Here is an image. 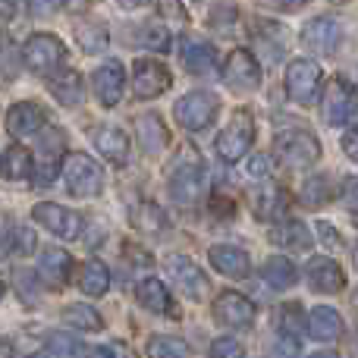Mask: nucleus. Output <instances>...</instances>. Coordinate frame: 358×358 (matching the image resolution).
Wrapping results in <instances>:
<instances>
[{
	"label": "nucleus",
	"mask_w": 358,
	"mask_h": 358,
	"mask_svg": "<svg viewBox=\"0 0 358 358\" xmlns=\"http://www.w3.org/2000/svg\"><path fill=\"white\" fill-rule=\"evenodd\" d=\"M63 182H66L69 195L76 198H98L104 192V170L94 157L73 151V155H63Z\"/></svg>",
	"instance_id": "f257e3e1"
},
{
	"label": "nucleus",
	"mask_w": 358,
	"mask_h": 358,
	"mask_svg": "<svg viewBox=\"0 0 358 358\" xmlns=\"http://www.w3.org/2000/svg\"><path fill=\"white\" fill-rule=\"evenodd\" d=\"M273 157L289 170H305L321 161V142L308 129H286L273 138Z\"/></svg>",
	"instance_id": "f03ea898"
},
{
	"label": "nucleus",
	"mask_w": 358,
	"mask_h": 358,
	"mask_svg": "<svg viewBox=\"0 0 358 358\" xmlns=\"http://www.w3.org/2000/svg\"><path fill=\"white\" fill-rule=\"evenodd\" d=\"M19 57H22V66L31 69L35 76H50L63 66V60H66V44H63L57 35L35 31V35L25 38Z\"/></svg>",
	"instance_id": "7ed1b4c3"
},
{
	"label": "nucleus",
	"mask_w": 358,
	"mask_h": 358,
	"mask_svg": "<svg viewBox=\"0 0 358 358\" xmlns=\"http://www.w3.org/2000/svg\"><path fill=\"white\" fill-rule=\"evenodd\" d=\"M204 189V164L192 145H185L176 155L173 170H170V195L179 204H192Z\"/></svg>",
	"instance_id": "20e7f679"
},
{
	"label": "nucleus",
	"mask_w": 358,
	"mask_h": 358,
	"mask_svg": "<svg viewBox=\"0 0 358 358\" xmlns=\"http://www.w3.org/2000/svg\"><path fill=\"white\" fill-rule=\"evenodd\" d=\"M252 142H255V117H252V110L239 107V110L233 113V120L220 129L214 148H217V157H220V161L236 164L248 155Z\"/></svg>",
	"instance_id": "39448f33"
},
{
	"label": "nucleus",
	"mask_w": 358,
	"mask_h": 358,
	"mask_svg": "<svg viewBox=\"0 0 358 358\" xmlns=\"http://www.w3.org/2000/svg\"><path fill=\"white\" fill-rule=\"evenodd\" d=\"M220 113V98L210 92H189L173 104V117L185 132H201Z\"/></svg>",
	"instance_id": "423d86ee"
},
{
	"label": "nucleus",
	"mask_w": 358,
	"mask_h": 358,
	"mask_svg": "<svg viewBox=\"0 0 358 358\" xmlns=\"http://www.w3.org/2000/svg\"><path fill=\"white\" fill-rule=\"evenodd\" d=\"M31 220L41 229H48V233L60 242L79 239L82 227H85L82 214H76L73 208H63V204H54V201H38L35 208H31Z\"/></svg>",
	"instance_id": "0eeeda50"
},
{
	"label": "nucleus",
	"mask_w": 358,
	"mask_h": 358,
	"mask_svg": "<svg viewBox=\"0 0 358 358\" xmlns=\"http://www.w3.org/2000/svg\"><path fill=\"white\" fill-rule=\"evenodd\" d=\"M220 73H223V82H227L233 92H258L261 82H264V69L255 60L252 50H245V48L229 50Z\"/></svg>",
	"instance_id": "6e6552de"
},
{
	"label": "nucleus",
	"mask_w": 358,
	"mask_h": 358,
	"mask_svg": "<svg viewBox=\"0 0 358 358\" xmlns=\"http://www.w3.org/2000/svg\"><path fill=\"white\" fill-rule=\"evenodd\" d=\"M164 267H167V277L173 280V286L189 299V302H201V299L210 292L208 273H204L192 258H185V255H167Z\"/></svg>",
	"instance_id": "1a4fd4ad"
},
{
	"label": "nucleus",
	"mask_w": 358,
	"mask_h": 358,
	"mask_svg": "<svg viewBox=\"0 0 358 358\" xmlns=\"http://www.w3.org/2000/svg\"><path fill=\"white\" fill-rule=\"evenodd\" d=\"M321 82H324V73L315 60L299 57V60H292L289 66H286L283 85H286V94H289L296 104H311V101L317 98V92H321Z\"/></svg>",
	"instance_id": "9d476101"
},
{
	"label": "nucleus",
	"mask_w": 358,
	"mask_h": 358,
	"mask_svg": "<svg viewBox=\"0 0 358 358\" xmlns=\"http://www.w3.org/2000/svg\"><path fill=\"white\" fill-rule=\"evenodd\" d=\"M170 85H173V73L161 60H151V57L136 60V66H132V94L138 101L161 98L164 92H170Z\"/></svg>",
	"instance_id": "9b49d317"
},
{
	"label": "nucleus",
	"mask_w": 358,
	"mask_h": 358,
	"mask_svg": "<svg viewBox=\"0 0 358 358\" xmlns=\"http://www.w3.org/2000/svg\"><path fill=\"white\" fill-rule=\"evenodd\" d=\"M321 117L327 126H349L355 120V88L336 76L321 98Z\"/></svg>",
	"instance_id": "f8f14e48"
},
{
	"label": "nucleus",
	"mask_w": 358,
	"mask_h": 358,
	"mask_svg": "<svg viewBox=\"0 0 358 358\" xmlns=\"http://www.w3.org/2000/svg\"><path fill=\"white\" fill-rule=\"evenodd\" d=\"M66 155V132L63 129H41V138H38V157L31 161V170H35V179L41 185H48L54 173L60 170V157Z\"/></svg>",
	"instance_id": "ddd939ff"
},
{
	"label": "nucleus",
	"mask_w": 358,
	"mask_h": 358,
	"mask_svg": "<svg viewBox=\"0 0 358 358\" xmlns=\"http://www.w3.org/2000/svg\"><path fill=\"white\" fill-rule=\"evenodd\" d=\"M302 44L317 57H334L343 44V25L334 16H317L305 22L302 29Z\"/></svg>",
	"instance_id": "4468645a"
},
{
	"label": "nucleus",
	"mask_w": 358,
	"mask_h": 358,
	"mask_svg": "<svg viewBox=\"0 0 358 358\" xmlns=\"http://www.w3.org/2000/svg\"><path fill=\"white\" fill-rule=\"evenodd\" d=\"M214 321L227 330H248L255 324V305L242 292H220L214 299Z\"/></svg>",
	"instance_id": "2eb2a0df"
},
{
	"label": "nucleus",
	"mask_w": 358,
	"mask_h": 358,
	"mask_svg": "<svg viewBox=\"0 0 358 358\" xmlns=\"http://www.w3.org/2000/svg\"><path fill=\"white\" fill-rule=\"evenodd\" d=\"M92 92L98 98L101 107H117L123 101L126 92V69L120 60H107L101 63L98 69L92 73Z\"/></svg>",
	"instance_id": "dca6fc26"
},
{
	"label": "nucleus",
	"mask_w": 358,
	"mask_h": 358,
	"mask_svg": "<svg viewBox=\"0 0 358 358\" xmlns=\"http://www.w3.org/2000/svg\"><path fill=\"white\" fill-rule=\"evenodd\" d=\"M305 280L315 292H324V296H334V292L346 289V273L336 264L334 258H324V255H315L305 264Z\"/></svg>",
	"instance_id": "f3484780"
},
{
	"label": "nucleus",
	"mask_w": 358,
	"mask_h": 358,
	"mask_svg": "<svg viewBox=\"0 0 358 358\" xmlns=\"http://www.w3.org/2000/svg\"><path fill=\"white\" fill-rule=\"evenodd\" d=\"M48 126V110L38 101H19L6 110V132L13 138H29Z\"/></svg>",
	"instance_id": "a211bd4d"
},
{
	"label": "nucleus",
	"mask_w": 358,
	"mask_h": 358,
	"mask_svg": "<svg viewBox=\"0 0 358 358\" xmlns=\"http://www.w3.org/2000/svg\"><path fill=\"white\" fill-rule=\"evenodd\" d=\"M92 142L98 148V155L104 161H110V167H126L129 164V151H132V142L120 126H98L92 132Z\"/></svg>",
	"instance_id": "6ab92c4d"
},
{
	"label": "nucleus",
	"mask_w": 358,
	"mask_h": 358,
	"mask_svg": "<svg viewBox=\"0 0 358 358\" xmlns=\"http://www.w3.org/2000/svg\"><path fill=\"white\" fill-rule=\"evenodd\" d=\"M208 261L220 277H229V280H245L252 273V258L239 245H214L208 252Z\"/></svg>",
	"instance_id": "aec40b11"
},
{
	"label": "nucleus",
	"mask_w": 358,
	"mask_h": 358,
	"mask_svg": "<svg viewBox=\"0 0 358 358\" xmlns=\"http://www.w3.org/2000/svg\"><path fill=\"white\" fill-rule=\"evenodd\" d=\"M179 60L182 69L192 76H208L217 69V48L204 38H185L182 48H179Z\"/></svg>",
	"instance_id": "412c9836"
},
{
	"label": "nucleus",
	"mask_w": 358,
	"mask_h": 358,
	"mask_svg": "<svg viewBox=\"0 0 358 358\" xmlns=\"http://www.w3.org/2000/svg\"><path fill=\"white\" fill-rule=\"evenodd\" d=\"M136 299L145 311H151V315L176 317L173 296H170V289L157 277H148V280H142V283H136Z\"/></svg>",
	"instance_id": "4be33fe9"
},
{
	"label": "nucleus",
	"mask_w": 358,
	"mask_h": 358,
	"mask_svg": "<svg viewBox=\"0 0 358 358\" xmlns=\"http://www.w3.org/2000/svg\"><path fill=\"white\" fill-rule=\"evenodd\" d=\"M136 138H138V148H142L145 155L157 157L161 151H167L170 129L157 113H145V117H138V123H136Z\"/></svg>",
	"instance_id": "5701e85b"
},
{
	"label": "nucleus",
	"mask_w": 358,
	"mask_h": 358,
	"mask_svg": "<svg viewBox=\"0 0 358 358\" xmlns=\"http://www.w3.org/2000/svg\"><path fill=\"white\" fill-rule=\"evenodd\" d=\"M305 330H308L315 340H340L343 330H346V324H343V315L336 308H327V305H317V308H311L308 315H305Z\"/></svg>",
	"instance_id": "b1692460"
},
{
	"label": "nucleus",
	"mask_w": 358,
	"mask_h": 358,
	"mask_svg": "<svg viewBox=\"0 0 358 358\" xmlns=\"http://www.w3.org/2000/svg\"><path fill=\"white\" fill-rule=\"evenodd\" d=\"M48 88H50V94L60 101V107H79L82 101H85V79H82L76 69L50 73Z\"/></svg>",
	"instance_id": "393cba45"
},
{
	"label": "nucleus",
	"mask_w": 358,
	"mask_h": 358,
	"mask_svg": "<svg viewBox=\"0 0 358 358\" xmlns=\"http://www.w3.org/2000/svg\"><path fill=\"white\" fill-rule=\"evenodd\" d=\"M38 273L48 286H63L73 273V258H69L66 248L60 245H50L41 252V261H38Z\"/></svg>",
	"instance_id": "a878e982"
},
{
	"label": "nucleus",
	"mask_w": 358,
	"mask_h": 358,
	"mask_svg": "<svg viewBox=\"0 0 358 358\" xmlns=\"http://www.w3.org/2000/svg\"><path fill=\"white\" fill-rule=\"evenodd\" d=\"M255 38H258V48L271 60H280L286 54V48H289V29L273 22V19H258L255 22Z\"/></svg>",
	"instance_id": "bb28decb"
},
{
	"label": "nucleus",
	"mask_w": 358,
	"mask_h": 358,
	"mask_svg": "<svg viewBox=\"0 0 358 358\" xmlns=\"http://www.w3.org/2000/svg\"><path fill=\"white\" fill-rule=\"evenodd\" d=\"M271 242L289 248V252H308V248L315 245V239H311V229L305 227L302 220H283L280 227H273L271 229Z\"/></svg>",
	"instance_id": "cd10ccee"
},
{
	"label": "nucleus",
	"mask_w": 358,
	"mask_h": 358,
	"mask_svg": "<svg viewBox=\"0 0 358 358\" xmlns=\"http://www.w3.org/2000/svg\"><path fill=\"white\" fill-rule=\"evenodd\" d=\"M60 317L69 324V327L82 330V334H101V330H104V317H101L98 311H94L92 305H85V302H69V305H63Z\"/></svg>",
	"instance_id": "c85d7f7f"
},
{
	"label": "nucleus",
	"mask_w": 358,
	"mask_h": 358,
	"mask_svg": "<svg viewBox=\"0 0 358 358\" xmlns=\"http://www.w3.org/2000/svg\"><path fill=\"white\" fill-rule=\"evenodd\" d=\"M261 273H264V280L273 286V289H289V286L299 283V267L292 264L286 255H273V258H267L264 267H261Z\"/></svg>",
	"instance_id": "c756f323"
},
{
	"label": "nucleus",
	"mask_w": 358,
	"mask_h": 358,
	"mask_svg": "<svg viewBox=\"0 0 358 358\" xmlns=\"http://www.w3.org/2000/svg\"><path fill=\"white\" fill-rule=\"evenodd\" d=\"M79 289L85 292L88 299H101L110 289V271H107L101 261H85V264L79 267Z\"/></svg>",
	"instance_id": "7c9ffc66"
},
{
	"label": "nucleus",
	"mask_w": 358,
	"mask_h": 358,
	"mask_svg": "<svg viewBox=\"0 0 358 358\" xmlns=\"http://www.w3.org/2000/svg\"><path fill=\"white\" fill-rule=\"evenodd\" d=\"M0 176L10 179V182H19V179L31 176V155L22 148V145H10L0 157Z\"/></svg>",
	"instance_id": "2f4dec72"
},
{
	"label": "nucleus",
	"mask_w": 358,
	"mask_h": 358,
	"mask_svg": "<svg viewBox=\"0 0 358 358\" xmlns=\"http://www.w3.org/2000/svg\"><path fill=\"white\" fill-rule=\"evenodd\" d=\"M132 227L136 229H145V233H161V229L170 227L167 214H164L161 204L155 201H138L136 208H132Z\"/></svg>",
	"instance_id": "473e14b6"
},
{
	"label": "nucleus",
	"mask_w": 358,
	"mask_h": 358,
	"mask_svg": "<svg viewBox=\"0 0 358 358\" xmlns=\"http://www.w3.org/2000/svg\"><path fill=\"white\" fill-rule=\"evenodd\" d=\"M334 182H330V176L324 173H315L311 179H305L302 182V204H308V208H324L327 201H334Z\"/></svg>",
	"instance_id": "72a5a7b5"
},
{
	"label": "nucleus",
	"mask_w": 358,
	"mask_h": 358,
	"mask_svg": "<svg viewBox=\"0 0 358 358\" xmlns=\"http://www.w3.org/2000/svg\"><path fill=\"white\" fill-rule=\"evenodd\" d=\"M19 69H22V57L19 48L13 44V38L6 31H0V85H10L19 79Z\"/></svg>",
	"instance_id": "f704fd0d"
},
{
	"label": "nucleus",
	"mask_w": 358,
	"mask_h": 358,
	"mask_svg": "<svg viewBox=\"0 0 358 358\" xmlns=\"http://www.w3.org/2000/svg\"><path fill=\"white\" fill-rule=\"evenodd\" d=\"M138 41H142L148 50H155V54H167V50L173 48V31L167 29V22H161V19H157V22L142 25Z\"/></svg>",
	"instance_id": "c9c22d12"
},
{
	"label": "nucleus",
	"mask_w": 358,
	"mask_h": 358,
	"mask_svg": "<svg viewBox=\"0 0 358 358\" xmlns=\"http://www.w3.org/2000/svg\"><path fill=\"white\" fill-rule=\"evenodd\" d=\"M76 38H79V48L85 54H101V50H107V41H110L107 29L98 22H79L76 25Z\"/></svg>",
	"instance_id": "e433bc0d"
},
{
	"label": "nucleus",
	"mask_w": 358,
	"mask_h": 358,
	"mask_svg": "<svg viewBox=\"0 0 358 358\" xmlns=\"http://www.w3.org/2000/svg\"><path fill=\"white\" fill-rule=\"evenodd\" d=\"M148 358H189V346L176 336H164V334H155L148 340Z\"/></svg>",
	"instance_id": "4c0bfd02"
},
{
	"label": "nucleus",
	"mask_w": 358,
	"mask_h": 358,
	"mask_svg": "<svg viewBox=\"0 0 358 358\" xmlns=\"http://www.w3.org/2000/svg\"><path fill=\"white\" fill-rule=\"evenodd\" d=\"M286 204H289V198L283 195V189H267L264 195L258 198V217H264V220H273V217L283 214Z\"/></svg>",
	"instance_id": "58836bf2"
},
{
	"label": "nucleus",
	"mask_w": 358,
	"mask_h": 358,
	"mask_svg": "<svg viewBox=\"0 0 358 358\" xmlns=\"http://www.w3.org/2000/svg\"><path fill=\"white\" fill-rule=\"evenodd\" d=\"M208 25H210V29H217L220 35H233V29L239 25V10H236V6H229V3L217 6V10L210 13Z\"/></svg>",
	"instance_id": "ea45409f"
},
{
	"label": "nucleus",
	"mask_w": 358,
	"mask_h": 358,
	"mask_svg": "<svg viewBox=\"0 0 358 358\" xmlns=\"http://www.w3.org/2000/svg\"><path fill=\"white\" fill-rule=\"evenodd\" d=\"M157 16L161 19H170L173 25H185L189 22V13L179 0H157Z\"/></svg>",
	"instance_id": "a19ab883"
},
{
	"label": "nucleus",
	"mask_w": 358,
	"mask_h": 358,
	"mask_svg": "<svg viewBox=\"0 0 358 358\" xmlns=\"http://www.w3.org/2000/svg\"><path fill=\"white\" fill-rule=\"evenodd\" d=\"M210 358H245V349H242V343L223 336V340H214V346H210Z\"/></svg>",
	"instance_id": "79ce46f5"
},
{
	"label": "nucleus",
	"mask_w": 358,
	"mask_h": 358,
	"mask_svg": "<svg viewBox=\"0 0 358 358\" xmlns=\"http://www.w3.org/2000/svg\"><path fill=\"white\" fill-rule=\"evenodd\" d=\"M25 3H29V13H31V16H50V13L63 10L69 0H25Z\"/></svg>",
	"instance_id": "37998d69"
},
{
	"label": "nucleus",
	"mask_w": 358,
	"mask_h": 358,
	"mask_svg": "<svg viewBox=\"0 0 358 358\" xmlns=\"http://www.w3.org/2000/svg\"><path fill=\"white\" fill-rule=\"evenodd\" d=\"M245 173L252 176V179H264V176H271V157H267V155H255V157H248Z\"/></svg>",
	"instance_id": "c03bdc74"
},
{
	"label": "nucleus",
	"mask_w": 358,
	"mask_h": 358,
	"mask_svg": "<svg viewBox=\"0 0 358 358\" xmlns=\"http://www.w3.org/2000/svg\"><path fill=\"white\" fill-rule=\"evenodd\" d=\"M317 233H321V239H324V245L327 248H343V236L336 233L334 227H330V223H317Z\"/></svg>",
	"instance_id": "a18cd8bd"
},
{
	"label": "nucleus",
	"mask_w": 358,
	"mask_h": 358,
	"mask_svg": "<svg viewBox=\"0 0 358 358\" xmlns=\"http://www.w3.org/2000/svg\"><path fill=\"white\" fill-rule=\"evenodd\" d=\"M79 358H117V352H113L110 346H82V352H79Z\"/></svg>",
	"instance_id": "49530a36"
},
{
	"label": "nucleus",
	"mask_w": 358,
	"mask_h": 358,
	"mask_svg": "<svg viewBox=\"0 0 358 358\" xmlns=\"http://www.w3.org/2000/svg\"><path fill=\"white\" fill-rule=\"evenodd\" d=\"M19 13V0H0V22H13Z\"/></svg>",
	"instance_id": "de8ad7c7"
},
{
	"label": "nucleus",
	"mask_w": 358,
	"mask_h": 358,
	"mask_svg": "<svg viewBox=\"0 0 358 358\" xmlns=\"http://www.w3.org/2000/svg\"><path fill=\"white\" fill-rule=\"evenodd\" d=\"M210 210H220V217H229L233 214V204H229L223 195H214L210 198Z\"/></svg>",
	"instance_id": "09e8293b"
},
{
	"label": "nucleus",
	"mask_w": 358,
	"mask_h": 358,
	"mask_svg": "<svg viewBox=\"0 0 358 358\" xmlns=\"http://www.w3.org/2000/svg\"><path fill=\"white\" fill-rule=\"evenodd\" d=\"M343 151H346V155L355 161V132H352V129H349L346 136H343Z\"/></svg>",
	"instance_id": "8fccbe9b"
},
{
	"label": "nucleus",
	"mask_w": 358,
	"mask_h": 358,
	"mask_svg": "<svg viewBox=\"0 0 358 358\" xmlns=\"http://www.w3.org/2000/svg\"><path fill=\"white\" fill-rule=\"evenodd\" d=\"M283 10H289V13H296V10H302V6H308V0H277Z\"/></svg>",
	"instance_id": "3c124183"
},
{
	"label": "nucleus",
	"mask_w": 358,
	"mask_h": 358,
	"mask_svg": "<svg viewBox=\"0 0 358 358\" xmlns=\"http://www.w3.org/2000/svg\"><path fill=\"white\" fill-rule=\"evenodd\" d=\"M352 192H355V179L349 176L346 179V201H349V210H355V201H352Z\"/></svg>",
	"instance_id": "603ef678"
},
{
	"label": "nucleus",
	"mask_w": 358,
	"mask_h": 358,
	"mask_svg": "<svg viewBox=\"0 0 358 358\" xmlns=\"http://www.w3.org/2000/svg\"><path fill=\"white\" fill-rule=\"evenodd\" d=\"M151 0H120V6H126V10H138V6H148Z\"/></svg>",
	"instance_id": "864d4df0"
},
{
	"label": "nucleus",
	"mask_w": 358,
	"mask_h": 358,
	"mask_svg": "<svg viewBox=\"0 0 358 358\" xmlns=\"http://www.w3.org/2000/svg\"><path fill=\"white\" fill-rule=\"evenodd\" d=\"M308 358H340V355H336V352H311Z\"/></svg>",
	"instance_id": "5fc2aeb1"
},
{
	"label": "nucleus",
	"mask_w": 358,
	"mask_h": 358,
	"mask_svg": "<svg viewBox=\"0 0 358 358\" xmlns=\"http://www.w3.org/2000/svg\"><path fill=\"white\" fill-rule=\"evenodd\" d=\"M3 296H6V286H3V280H0V302H3Z\"/></svg>",
	"instance_id": "6e6d98bb"
},
{
	"label": "nucleus",
	"mask_w": 358,
	"mask_h": 358,
	"mask_svg": "<svg viewBox=\"0 0 358 358\" xmlns=\"http://www.w3.org/2000/svg\"><path fill=\"white\" fill-rule=\"evenodd\" d=\"M334 3H343V0H334Z\"/></svg>",
	"instance_id": "4d7b16f0"
}]
</instances>
